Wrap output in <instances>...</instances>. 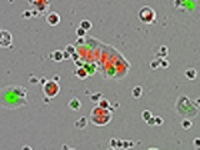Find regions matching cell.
I'll return each mask as SVG.
<instances>
[{
	"label": "cell",
	"instance_id": "8fae6325",
	"mask_svg": "<svg viewBox=\"0 0 200 150\" xmlns=\"http://www.w3.org/2000/svg\"><path fill=\"white\" fill-rule=\"evenodd\" d=\"M76 76H77L79 79H86L87 76H89V73H87V70L84 69V67H80V69L76 70Z\"/></svg>",
	"mask_w": 200,
	"mask_h": 150
},
{
	"label": "cell",
	"instance_id": "7402d4cb",
	"mask_svg": "<svg viewBox=\"0 0 200 150\" xmlns=\"http://www.w3.org/2000/svg\"><path fill=\"white\" fill-rule=\"evenodd\" d=\"M160 66H162V67H169V62L167 60H162V62H160Z\"/></svg>",
	"mask_w": 200,
	"mask_h": 150
},
{
	"label": "cell",
	"instance_id": "ffe728a7",
	"mask_svg": "<svg viewBox=\"0 0 200 150\" xmlns=\"http://www.w3.org/2000/svg\"><path fill=\"white\" fill-rule=\"evenodd\" d=\"M150 67H151V69H157V67H159V62H157V60H156V62L153 60V62L150 63Z\"/></svg>",
	"mask_w": 200,
	"mask_h": 150
},
{
	"label": "cell",
	"instance_id": "5b68a950",
	"mask_svg": "<svg viewBox=\"0 0 200 150\" xmlns=\"http://www.w3.org/2000/svg\"><path fill=\"white\" fill-rule=\"evenodd\" d=\"M11 46V34L6 29H0V47H10Z\"/></svg>",
	"mask_w": 200,
	"mask_h": 150
},
{
	"label": "cell",
	"instance_id": "d6986e66",
	"mask_svg": "<svg viewBox=\"0 0 200 150\" xmlns=\"http://www.w3.org/2000/svg\"><path fill=\"white\" fill-rule=\"evenodd\" d=\"M153 119H154V124H157V126L163 124V119L162 117H159V116H157V117H153Z\"/></svg>",
	"mask_w": 200,
	"mask_h": 150
},
{
	"label": "cell",
	"instance_id": "cb8c5ba5",
	"mask_svg": "<svg viewBox=\"0 0 200 150\" xmlns=\"http://www.w3.org/2000/svg\"><path fill=\"white\" fill-rule=\"evenodd\" d=\"M195 146H196V147H200V139H199V137H196V139H195Z\"/></svg>",
	"mask_w": 200,
	"mask_h": 150
},
{
	"label": "cell",
	"instance_id": "ba28073f",
	"mask_svg": "<svg viewBox=\"0 0 200 150\" xmlns=\"http://www.w3.org/2000/svg\"><path fill=\"white\" fill-rule=\"evenodd\" d=\"M46 20H47V23H49L50 26H57V24L60 23V16L57 14V13L52 11V13H49V14H47Z\"/></svg>",
	"mask_w": 200,
	"mask_h": 150
},
{
	"label": "cell",
	"instance_id": "44dd1931",
	"mask_svg": "<svg viewBox=\"0 0 200 150\" xmlns=\"http://www.w3.org/2000/svg\"><path fill=\"white\" fill-rule=\"evenodd\" d=\"M100 97H102V94H100V93H97V94H93V96H92V100H93V102H96V100H100Z\"/></svg>",
	"mask_w": 200,
	"mask_h": 150
},
{
	"label": "cell",
	"instance_id": "4fadbf2b",
	"mask_svg": "<svg viewBox=\"0 0 200 150\" xmlns=\"http://www.w3.org/2000/svg\"><path fill=\"white\" fill-rule=\"evenodd\" d=\"M80 27L81 29H84V30H90V29H92V21L90 20H81L80 21Z\"/></svg>",
	"mask_w": 200,
	"mask_h": 150
},
{
	"label": "cell",
	"instance_id": "277c9868",
	"mask_svg": "<svg viewBox=\"0 0 200 150\" xmlns=\"http://www.w3.org/2000/svg\"><path fill=\"white\" fill-rule=\"evenodd\" d=\"M139 19H140L143 23H153L156 20V11L153 10L151 7L146 6L143 7L140 11H139Z\"/></svg>",
	"mask_w": 200,
	"mask_h": 150
},
{
	"label": "cell",
	"instance_id": "7a4b0ae2",
	"mask_svg": "<svg viewBox=\"0 0 200 150\" xmlns=\"http://www.w3.org/2000/svg\"><path fill=\"white\" fill-rule=\"evenodd\" d=\"M92 122L94 124H97V126H104V124H107L110 122V113L106 110V109H103V107H94L92 110Z\"/></svg>",
	"mask_w": 200,
	"mask_h": 150
},
{
	"label": "cell",
	"instance_id": "8992f818",
	"mask_svg": "<svg viewBox=\"0 0 200 150\" xmlns=\"http://www.w3.org/2000/svg\"><path fill=\"white\" fill-rule=\"evenodd\" d=\"M33 5L36 6V9H37V11L36 13H40V14H43V13H46V10L49 9V0H36Z\"/></svg>",
	"mask_w": 200,
	"mask_h": 150
},
{
	"label": "cell",
	"instance_id": "52a82bcc",
	"mask_svg": "<svg viewBox=\"0 0 200 150\" xmlns=\"http://www.w3.org/2000/svg\"><path fill=\"white\" fill-rule=\"evenodd\" d=\"M50 57L54 62H62L63 59H67L69 57V53H66V50H56V52H53V53L50 54Z\"/></svg>",
	"mask_w": 200,
	"mask_h": 150
},
{
	"label": "cell",
	"instance_id": "9c48e42d",
	"mask_svg": "<svg viewBox=\"0 0 200 150\" xmlns=\"http://www.w3.org/2000/svg\"><path fill=\"white\" fill-rule=\"evenodd\" d=\"M69 107H70L71 110H80V107H81V103L79 99H71L70 102H69Z\"/></svg>",
	"mask_w": 200,
	"mask_h": 150
},
{
	"label": "cell",
	"instance_id": "3957f363",
	"mask_svg": "<svg viewBox=\"0 0 200 150\" xmlns=\"http://www.w3.org/2000/svg\"><path fill=\"white\" fill-rule=\"evenodd\" d=\"M60 91V87L59 85L56 83V81H46L43 85V93L46 97H49V99H53L59 94Z\"/></svg>",
	"mask_w": 200,
	"mask_h": 150
},
{
	"label": "cell",
	"instance_id": "603a6c76",
	"mask_svg": "<svg viewBox=\"0 0 200 150\" xmlns=\"http://www.w3.org/2000/svg\"><path fill=\"white\" fill-rule=\"evenodd\" d=\"M100 104H102V107H103V109H104V107L107 106L109 103H107V100H104V99H102V102H100Z\"/></svg>",
	"mask_w": 200,
	"mask_h": 150
},
{
	"label": "cell",
	"instance_id": "2e32d148",
	"mask_svg": "<svg viewBox=\"0 0 200 150\" xmlns=\"http://www.w3.org/2000/svg\"><path fill=\"white\" fill-rule=\"evenodd\" d=\"M182 127L183 129H190L192 127V122H190V120H183V122H182Z\"/></svg>",
	"mask_w": 200,
	"mask_h": 150
},
{
	"label": "cell",
	"instance_id": "d4e9b609",
	"mask_svg": "<svg viewBox=\"0 0 200 150\" xmlns=\"http://www.w3.org/2000/svg\"><path fill=\"white\" fill-rule=\"evenodd\" d=\"M30 83H37V79H36V77L33 76L32 79H30Z\"/></svg>",
	"mask_w": 200,
	"mask_h": 150
},
{
	"label": "cell",
	"instance_id": "30bf717a",
	"mask_svg": "<svg viewBox=\"0 0 200 150\" xmlns=\"http://www.w3.org/2000/svg\"><path fill=\"white\" fill-rule=\"evenodd\" d=\"M184 76H186V79H189V80H195L196 76H197V72L196 69H189L184 72Z\"/></svg>",
	"mask_w": 200,
	"mask_h": 150
},
{
	"label": "cell",
	"instance_id": "6da1fadb",
	"mask_svg": "<svg viewBox=\"0 0 200 150\" xmlns=\"http://www.w3.org/2000/svg\"><path fill=\"white\" fill-rule=\"evenodd\" d=\"M27 91L24 87L11 85L0 90V106L6 109H17L20 106L27 104Z\"/></svg>",
	"mask_w": 200,
	"mask_h": 150
},
{
	"label": "cell",
	"instance_id": "9a60e30c",
	"mask_svg": "<svg viewBox=\"0 0 200 150\" xmlns=\"http://www.w3.org/2000/svg\"><path fill=\"white\" fill-rule=\"evenodd\" d=\"M141 117H143V120H146V122H147V120L151 117V113L149 112V110H146V112L141 113Z\"/></svg>",
	"mask_w": 200,
	"mask_h": 150
},
{
	"label": "cell",
	"instance_id": "484cf974",
	"mask_svg": "<svg viewBox=\"0 0 200 150\" xmlns=\"http://www.w3.org/2000/svg\"><path fill=\"white\" fill-rule=\"evenodd\" d=\"M34 2H36V0H30V3H34Z\"/></svg>",
	"mask_w": 200,
	"mask_h": 150
},
{
	"label": "cell",
	"instance_id": "e0dca14e",
	"mask_svg": "<svg viewBox=\"0 0 200 150\" xmlns=\"http://www.w3.org/2000/svg\"><path fill=\"white\" fill-rule=\"evenodd\" d=\"M159 56H167V47L162 46V47H160V53H159Z\"/></svg>",
	"mask_w": 200,
	"mask_h": 150
},
{
	"label": "cell",
	"instance_id": "7c38bea8",
	"mask_svg": "<svg viewBox=\"0 0 200 150\" xmlns=\"http://www.w3.org/2000/svg\"><path fill=\"white\" fill-rule=\"evenodd\" d=\"M86 124H87V119H86V117H80V119H79V120H77V122L75 123V126H76L77 129H80V130H81V129L86 127Z\"/></svg>",
	"mask_w": 200,
	"mask_h": 150
},
{
	"label": "cell",
	"instance_id": "ac0fdd59",
	"mask_svg": "<svg viewBox=\"0 0 200 150\" xmlns=\"http://www.w3.org/2000/svg\"><path fill=\"white\" fill-rule=\"evenodd\" d=\"M76 34H77L79 37H80V36H84V34H86V30H84V29H81V27H79V29H77V32H76Z\"/></svg>",
	"mask_w": 200,
	"mask_h": 150
},
{
	"label": "cell",
	"instance_id": "5bb4252c",
	"mask_svg": "<svg viewBox=\"0 0 200 150\" xmlns=\"http://www.w3.org/2000/svg\"><path fill=\"white\" fill-rule=\"evenodd\" d=\"M141 94H143V89H141V87H136L135 90H133V97H135V99H139Z\"/></svg>",
	"mask_w": 200,
	"mask_h": 150
}]
</instances>
